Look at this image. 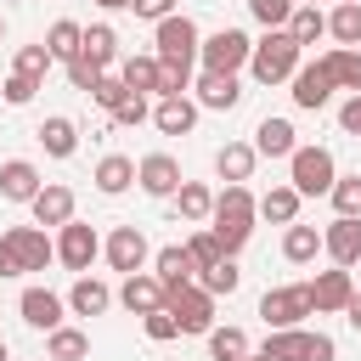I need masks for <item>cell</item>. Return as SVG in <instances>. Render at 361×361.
I'll return each mask as SVG.
<instances>
[{
  "instance_id": "cell-10",
  "label": "cell",
  "mask_w": 361,
  "mask_h": 361,
  "mask_svg": "<svg viewBox=\"0 0 361 361\" xmlns=\"http://www.w3.org/2000/svg\"><path fill=\"white\" fill-rule=\"evenodd\" d=\"M0 237L11 243V254H17L23 271H45V265L56 259V243L45 237V226H11V231H0Z\"/></svg>"
},
{
  "instance_id": "cell-24",
  "label": "cell",
  "mask_w": 361,
  "mask_h": 361,
  "mask_svg": "<svg viewBox=\"0 0 361 361\" xmlns=\"http://www.w3.org/2000/svg\"><path fill=\"white\" fill-rule=\"evenodd\" d=\"M152 124H158L164 135H186V130L197 124V102H186V96H158Z\"/></svg>"
},
{
  "instance_id": "cell-4",
  "label": "cell",
  "mask_w": 361,
  "mask_h": 361,
  "mask_svg": "<svg viewBox=\"0 0 361 361\" xmlns=\"http://www.w3.org/2000/svg\"><path fill=\"white\" fill-rule=\"evenodd\" d=\"M333 180H338V169H333L327 147H293L288 152V186L299 197H322V192H333Z\"/></svg>"
},
{
  "instance_id": "cell-3",
  "label": "cell",
  "mask_w": 361,
  "mask_h": 361,
  "mask_svg": "<svg viewBox=\"0 0 361 361\" xmlns=\"http://www.w3.org/2000/svg\"><path fill=\"white\" fill-rule=\"evenodd\" d=\"M265 361H333L338 344L327 333H305V327H271L265 344H259Z\"/></svg>"
},
{
  "instance_id": "cell-40",
  "label": "cell",
  "mask_w": 361,
  "mask_h": 361,
  "mask_svg": "<svg viewBox=\"0 0 361 361\" xmlns=\"http://www.w3.org/2000/svg\"><path fill=\"white\" fill-rule=\"evenodd\" d=\"M51 62H56V56H51V51H45V39H39V45H23V51H17L11 73H23V79H34V85H39V79L51 73Z\"/></svg>"
},
{
  "instance_id": "cell-28",
  "label": "cell",
  "mask_w": 361,
  "mask_h": 361,
  "mask_svg": "<svg viewBox=\"0 0 361 361\" xmlns=\"http://www.w3.org/2000/svg\"><path fill=\"white\" fill-rule=\"evenodd\" d=\"M254 164H259L254 141H226V147L214 152V169H220V180H248V175H254Z\"/></svg>"
},
{
  "instance_id": "cell-38",
  "label": "cell",
  "mask_w": 361,
  "mask_h": 361,
  "mask_svg": "<svg viewBox=\"0 0 361 361\" xmlns=\"http://www.w3.org/2000/svg\"><path fill=\"white\" fill-rule=\"evenodd\" d=\"M327 34H333L338 45H361V6H344V0H338V6L327 11Z\"/></svg>"
},
{
  "instance_id": "cell-5",
  "label": "cell",
  "mask_w": 361,
  "mask_h": 361,
  "mask_svg": "<svg viewBox=\"0 0 361 361\" xmlns=\"http://www.w3.org/2000/svg\"><path fill=\"white\" fill-rule=\"evenodd\" d=\"M164 310L180 322V333H209V327H214V293H203L197 282L169 288V293H164Z\"/></svg>"
},
{
  "instance_id": "cell-32",
  "label": "cell",
  "mask_w": 361,
  "mask_h": 361,
  "mask_svg": "<svg viewBox=\"0 0 361 361\" xmlns=\"http://www.w3.org/2000/svg\"><path fill=\"white\" fill-rule=\"evenodd\" d=\"M259 203V220H276V226H293L299 220V192L293 186H271L265 197H254Z\"/></svg>"
},
{
  "instance_id": "cell-6",
  "label": "cell",
  "mask_w": 361,
  "mask_h": 361,
  "mask_svg": "<svg viewBox=\"0 0 361 361\" xmlns=\"http://www.w3.org/2000/svg\"><path fill=\"white\" fill-rule=\"evenodd\" d=\"M248 51H254V39H248L243 28H220V34H209V39L197 45V56H203L209 73H237V68H248Z\"/></svg>"
},
{
  "instance_id": "cell-50",
  "label": "cell",
  "mask_w": 361,
  "mask_h": 361,
  "mask_svg": "<svg viewBox=\"0 0 361 361\" xmlns=\"http://www.w3.org/2000/svg\"><path fill=\"white\" fill-rule=\"evenodd\" d=\"M338 124H344V135H361V90H350V102L338 107Z\"/></svg>"
},
{
  "instance_id": "cell-2",
  "label": "cell",
  "mask_w": 361,
  "mask_h": 361,
  "mask_svg": "<svg viewBox=\"0 0 361 361\" xmlns=\"http://www.w3.org/2000/svg\"><path fill=\"white\" fill-rule=\"evenodd\" d=\"M299 56H305V45L288 28H265V39H254V51H248V73L259 85H282V79H293Z\"/></svg>"
},
{
  "instance_id": "cell-53",
  "label": "cell",
  "mask_w": 361,
  "mask_h": 361,
  "mask_svg": "<svg viewBox=\"0 0 361 361\" xmlns=\"http://www.w3.org/2000/svg\"><path fill=\"white\" fill-rule=\"evenodd\" d=\"M344 322L361 333V293H350V305H344Z\"/></svg>"
},
{
  "instance_id": "cell-30",
  "label": "cell",
  "mask_w": 361,
  "mask_h": 361,
  "mask_svg": "<svg viewBox=\"0 0 361 361\" xmlns=\"http://www.w3.org/2000/svg\"><path fill=\"white\" fill-rule=\"evenodd\" d=\"M316 254H322V231H316V226H299V220H293V226L282 231V259H288V265H310Z\"/></svg>"
},
{
  "instance_id": "cell-46",
  "label": "cell",
  "mask_w": 361,
  "mask_h": 361,
  "mask_svg": "<svg viewBox=\"0 0 361 361\" xmlns=\"http://www.w3.org/2000/svg\"><path fill=\"white\" fill-rule=\"evenodd\" d=\"M293 6H299V0H248V11H254V17L265 23V28H288Z\"/></svg>"
},
{
  "instance_id": "cell-45",
  "label": "cell",
  "mask_w": 361,
  "mask_h": 361,
  "mask_svg": "<svg viewBox=\"0 0 361 361\" xmlns=\"http://www.w3.org/2000/svg\"><path fill=\"white\" fill-rule=\"evenodd\" d=\"M141 327H147V338H152V344H169V338H180V322H175L164 305H158V310H147V316H141Z\"/></svg>"
},
{
  "instance_id": "cell-33",
  "label": "cell",
  "mask_w": 361,
  "mask_h": 361,
  "mask_svg": "<svg viewBox=\"0 0 361 361\" xmlns=\"http://www.w3.org/2000/svg\"><path fill=\"white\" fill-rule=\"evenodd\" d=\"M237 282H243V271H237V254H226V259H214L209 271H197V288H203V293H214V299H220V293L231 299V293H237Z\"/></svg>"
},
{
  "instance_id": "cell-26",
  "label": "cell",
  "mask_w": 361,
  "mask_h": 361,
  "mask_svg": "<svg viewBox=\"0 0 361 361\" xmlns=\"http://www.w3.org/2000/svg\"><path fill=\"white\" fill-rule=\"evenodd\" d=\"M34 135H39V147H45L51 158H73V147H79V124H73V118H62V113H51Z\"/></svg>"
},
{
  "instance_id": "cell-27",
  "label": "cell",
  "mask_w": 361,
  "mask_h": 361,
  "mask_svg": "<svg viewBox=\"0 0 361 361\" xmlns=\"http://www.w3.org/2000/svg\"><path fill=\"white\" fill-rule=\"evenodd\" d=\"M299 141H293V124L288 118H259V130H254V152L259 158H288Z\"/></svg>"
},
{
  "instance_id": "cell-36",
  "label": "cell",
  "mask_w": 361,
  "mask_h": 361,
  "mask_svg": "<svg viewBox=\"0 0 361 361\" xmlns=\"http://www.w3.org/2000/svg\"><path fill=\"white\" fill-rule=\"evenodd\" d=\"M79 39H85V28H79V23H68V17L45 28V51H51L56 62H73V56H79Z\"/></svg>"
},
{
  "instance_id": "cell-52",
  "label": "cell",
  "mask_w": 361,
  "mask_h": 361,
  "mask_svg": "<svg viewBox=\"0 0 361 361\" xmlns=\"http://www.w3.org/2000/svg\"><path fill=\"white\" fill-rule=\"evenodd\" d=\"M0 276H23V265H17V254H11L6 237H0Z\"/></svg>"
},
{
  "instance_id": "cell-9",
  "label": "cell",
  "mask_w": 361,
  "mask_h": 361,
  "mask_svg": "<svg viewBox=\"0 0 361 361\" xmlns=\"http://www.w3.org/2000/svg\"><path fill=\"white\" fill-rule=\"evenodd\" d=\"M102 254V237L85 226V220H68V226H56V259L68 265V271H90V259Z\"/></svg>"
},
{
  "instance_id": "cell-18",
  "label": "cell",
  "mask_w": 361,
  "mask_h": 361,
  "mask_svg": "<svg viewBox=\"0 0 361 361\" xmlns=\"http://www.w3.org/2000/svg\"><path fill=\"white\" fill-rule=\"evenodd\" d=\"M118 305H124L130 316H147V310H158V305H164V282H158L152 271H130V276H124V288H118Z\"/></svg>"
},
{
  "instance_id": "cell-41",
  "label": "cell",
  "mask_w": 361,
  "mask_h": 361,
  "mask_svg": "<svg viewBox=\"0 0 361 361\" xmlns=\"http://www.w3.org/2000/svg\"><path fill=\"white\" fill-rule=\"evenodd\" d=\"M186 90H192V62L158 56V96H186Z\"/></svg>"
},
{
  "instance_id": "cell-16",
  "label": "cell",
  "mask_w": 361,
  "mask_h": 361,
  "mask_svg": "<svg viewBox=\"0 0 361 361\" xmlns=\"http://www.w3.org/2000/svg\"><path fill=\"white\" fill-rule=\"evenodd\" d=\"M34 226H68L73 220V186H62V180H45L39 192H34Z\"/></svg>"
},
{
  "instance_id": "cell-15",
  "label": "cell",
  "mask_w": 361,
  "mask_h": 361,
  "mask_svg": "<svg viewBox=\"0 0 361 361\" xmlns=\"http://www.w3.org/2000/svg\"><path fill=\"white\" fill-rule=\"evenodd\" d=\"M135 180H141L147 197H175V186H180V164H175L169 152H147V158L135 164Z\"/></svg>"
},
{
  "instance_id": "cell-37",
  "label": "cell",
  "mask_w": 361,
  "mask_h": 361,
  "mask_svg": "<svg viewBox=\"0 0 361 361\" xmlns=\"http://www.w3.org/2000/svg\"><path fill=\"white\" fill-rule=\"evenodd\" d=\"M118 79L135 90V96H158V56H130L118 68Z\"/></svg>"
},
{
  "instance_id": "cell-48",
  "label": "cell",
  "mask_w": 361,
  "mask_h": 361,
  "mask_svg": "<svg viewBox=\"0 0 361 361\" xmlns=\"http://www.w3.org/2000/svg\"><path fill=\"white\" fill-rule=\"evenodd\" d=\"M107 68H96V62H85V56H73L68 62V79H73V90H96V79H102Z\"/></svg>"
},
{
  "instance_id": "cell-12",
  "label": "cell",
  "mask_w": 361,
  "mask_h": 361,
  "mask_svg": "<svg viewBox=\"0 0 361 361\" xmlns=\"http://www.w3.org/2000/svg\"><path fill=\"white\" fill-rule=\"evenodd\" d=\"M322 254L350 271V265L361 259V214H338V220L322 231Z\"/></svg>"
},
{
  "instance_id": "cell-19",
  "label": "cell",
  "mask_w": 361,
  "mask_h": 361,
  "mask_svg": "<svg viewBox=\"0 0 361 361\" xmlns=\"http://www.w3.org/2000/svg\"><path fill=\"white\" fill-rule=\"evenodd\" d=\"M39 186H45V180H39V169H34L28 158H6V164H0V197H6V203H34Z\"/></svg>"
},
{
  "instance_id": "cell-20",
  "label": "cell",
  "mask_w": 361,
  "mask_h": 361,
  "mask_svg": "<svg viewBox=\"0 0 361 361\" xmlns=\"http://www.w3.org/2000/svg\"><path fill=\"white\" fill-rule=\"evenodd\" d=\"M192 90H197V107H214V113H231V107L243 102L237 73H209V68H203V79H197Z\"/></svg>"
},
{
  "instance_id": "cell-39",
  "label": "cell",
  "mask_w": 361,
  "mask_h": 361,
  "mask_svg": "<svg viewBox=\"0 0 361 361\" xmlns=\"http://www.w3.org/2000/svg\"><path fill=\"white\" fill-rule=\"evenodd\" d=\"M209 355H214V361L248 355V333H243V327H209Z\"/></svg>"
},
{
  "instance_id": "cell-56",
  "label": "cell",
  "mask_w": 361,
  "mask_h": 361,
  "mask_svg": "<svg viewBox=\"0 0 361 361\" xmlns=\"http://www.w3.org/2000/svg\"><path fill=\"white\" fill-rule=\"evenodd\" d=\"M0 361H6V338H0Z\"/></svg>"
},
{
  "instance_id": "cell-7",
  "label": "cell",
  "mask_w": 361,
  "mask_h": 361,
  "mask_svg": "<svg viewBox=\"0 0 361 361\" xmlns=\"http://www.w3.org/2000/svg\"><path fill=\"white\" fill-rule=\"evenodd\" d=\"M310 310L316 305H310V288L305 282L299 288H265V299H259V322L265 327H299Z\"/></svg>"
},
{
  "instance_id": "cell-54",
  "label": "cell",
  "mask_w": 361,
  "mask_h": 361,
  "mask_svg": "<svg viewBox=\"0 0 361 361\" xmlns=\"http://www.w3.org/2000/svg\"><path fill=\"white\" fill-rule=\"evenodd\" d=\"M102 11H130V0H96Z\"/></svg>"
},
{
  "instance_id": "cell-29",
  "label": "cell",
  "mask_w": 361,
  "mask_h": 361,
  "mask_svg": "<svg viewBox=\"0 0 361 361\" xmlns=\"http://www.w3.org/2000/svg\"><path fill=\"white\" fill-rule=\"evenodd\" d=\"M175 209H180V220L203 226V220L214 214V192H209L203 180H180V186H175Z\"/></svg>"
},
{
  "instance_id": "cell-1",
  "label": "cell",
  "mask_w": 361,
  "mask_h": 361,
  "mask_svg": "<svg viewBox=\"0 0 361 361\" xmlns=\"http://www.w3.org/2000/svg\"><path fill=\"white\" fill-rule=\"evenodd\" d=\"M254 220H259V203L243 180H226V192H214V214H209V231L220 237L226 254H237L248 237H254Z\"/></svg>"
},
{
  "instance_id": "cell-13",
  "label": "cell",
  "mask_w": 361,
  "mask_h": 361,
  "mask_svg": "<svg viewBox=\"0 0 361 361\" xmlns=\"http://www.w3.org/2000/svg\"><path fill=\"white\" fill-rule=\"evenodd\" d=\"M288 96H293V107H305V113L327 107V102H333V79H327V68H322V62H299Z\"/></svg>"
},
{
  "instance_id": "cell-22",
  "label": "cell",
  "mask_w": 361,
  "mask_h": 361,
  "mask_svg": "<svg viewBox=\"0 0 361 361\" xmlns=\"http://www.w3.org/2000/svg\"><path fill=\"white\" fill-rule=\"evenodd\" d=\"M107 305H113V288H107L102 276H90V271L68 288V310H73V316H102Z\"/></svg>"
},
{
  "instance_id": "cell-60",
  "label": "cell",
  "mask_w": 361,
  "mask_h": 361,
  "mask_svg": "<svg viewBox=\"0 0 361 361\" xmlns=\"http://www.w3.org/2000/svg\"><path fill=\"white\" fill-rule=\"evenodd\" d=\"M45 361H51V355H45Z\"/></svg>"
},
{
  "instance_id": "cell-57",
  "label": "cell",
  "mask_w": 361,
  "mask_h": 361,
  "mask_svg": "<svg viewBox=\"0 0 361 361\" xmlns=\"http://www.w3.org/2000/svg\"><path fill=\"white\" fill-rule=\"evenodd\" d=\"M0 39H6V17H0Z\"/></svg>"
},
{
  "instance_id": "cell-14",
  "label": "cell",
  "mask_w": 361,
  "mask_h": 361,
  "mask_svg": "<svg viewBox=\"0 0 361 361\" xmlns=\"http://www.w3.org/2000/svg\"><path fill=\"white\" fill-rule=\"evenodd\" d=\"M17 310H23V322H28V327L51 333V327H62V316H68V299H62V293H51V288H23Z\"/></svg>"
},
{
  "instance_id": "cell-21",
  "label": "cell",
  "mask_w": 361,
  "mask_h": 361,
  "mask_svg": "<svg viewBox=\"0 0 361 361\" xmlns=\"http://www.w3.org/2000/svg\"><path fill=\"white\" fill-rule=\"evenodd\" d=\"M152 276H158V282H164V293H169V288H186V282L197 276V265H192V254H186L180 243H169V248H158V254H152Z\"/></svg>"
},
{
  "instance_id": "cell-47",
  "label": "cell",
  "mask_w": 361,
  "mask_h": 361,
  "mask_svg": "<svg viewBox=\"0 0 361 361\" xmlns=\"http://www.w3.org/2000/svg\"><path fill=\"white\" fill-rule=\"evenodd\" d=\"M141 118H152V107H147V96H124V102L113 107V124H124V130H130V124H141Z\"/></svg>"
},
{
  "instance_id": "cell-43",
  "label": "cell",
  "mask_w": 361,
  "mask_h": 361,
  "mask_svg": "<svg viewBox=\"0 0 361 361\" xmlns=\"http://www.w3.org/2000/svg\"><path fill=\"white\" fill-rule=\"evenodd\" d=\"M327 197H333V209H338V214H361V175H338Z\"/></svg>"
},
{
  "instance_id": "cell-55",
  "label": "cell",
  "mask_w": 361,
  "mask_h": 361,
  "mask_svg": "<svg viewBox=\"0 0 361 361\" xmlns=\"http://www.w3.org/2000/svg\"><path fill=\"white\" fill-rule=\"evenodd\" d=\"M237 361H265V355H254V350H248V355H237Z\"/></svg>"
},
{
  "instance_id": "cell-23",
  "label": "cell",
  "mask_w": 361,
  "mask_h": 361,
  "mask_svg": "<svg viewBox=\"0 0 361 361\" xmlns=\"http://www.w3.org/2000/svg\"><path fill=\"white\" fill-rule=\"evenodd\" d=\"M322 68H327L333 90H361V45H333L322 56Z\"/></svg>"
},
{
  "instance_id": "cell-59",
  "label": "cell",
  "mask_w": 361,
  "mask_h": 361,
  "mask_svg": "<svg viewBox=\"0 0 361 361\" xmlns=\"http://www.w3.org/2000/svg\"><path fill=\"white\" fill-rule=\"evenodd\" d=\"M299 6H316V0H299Z\"/></svg>"
},
{
  "instance_id": "cell-35",
  "label": "cell",
  "mask_w": 361,
  "mask_h": 361,
  "mask_svg": "<svg viewBox=\"0 0 361 361\" xmlns=\"http://www.w3.org/2000/svg\"><path fill=\"white\" fill-rule=\"evenodd\" d=\"M288 34H293L299 45H316V39L327 34V11H322V6H293V17H288Z\"/></svg>"
},
{
  "instance_id": "cell-49",
  "label": "cell",
  "mask_w": 361,
  "mask_h": 361,
  "mask_svg": "<svg viewBox=\"0 0 361 361\" xmlns=\"http://www.w3.org/2000/svg\"><path fill=\"white\" fill-rule=\"evenodd\" d=\"M34 90H39V85H34V79H23V73H11V79L0 85V96H6L11 107H28V102H34Z\"/></svg>"
},
{
  "instance_id": "cell-17",
  "label": "cell",
  "mask_w": 361,
  "mask_h": 361,
  "mask_svg": "<svg viewBox=\"0 0 361 361\" xmlns=\"http://www.w3.org/2000/svg\"><path fill=\"white\" fill-rule=\"evenodd\" d=\"M305 288H310L316 316H322V310H344V305H350V293H355V282H350V271H344V265L316 271V282H305Z\"/></svg>"
},
{
  "instance_id": "cell-25",
  "label": "cell",
  "mask_w": 361,
  "mask_h": 361,
  "mask_svg": "<svg viewBox=\"0 0 361 361\" xmlns=\"http://www.w3.org/2000/svg\"><path fill=\"white\" fill-rule=\"evenodd\" d=\"M130 186H135V158L107 152V158L96 164V192H102V197H118V192H130Z\"/></svg>"
},
{
  "instance_id": "cell-42",
  "label": "cell",
  "mask_w": 361,
  "mask_h": 361,
  "mask_svg": "<svg viewBox=\"0 0 361 361\" xmlns=\"http://www.w3.org/2000/svg\"><path fill=\"white\" fill-rule=\"evenodd\" d=\"M186 254H192V265H197V271H209L214 259H226V248H220V237H214L209 226H203V231H192V243H186Z\"/></svg>"
},
{
  "instance_id": "cell-51",
  "label": "cell",
  "mask_w": 361,
  "mask_h": 361,
  "mask_svg": "<svg viewBox=\"0 0 361 361\" xmlns=\"http://www.w3.org/2000/svg\"><path fill=\"white\" fill-rule=\"evenodd\" d=\"M130 11H135V17H147V23H158V17H169V11H175V0H130Z\"/></svg>"
},
{
  "instance_id": "cell-31",
  "label": "cell",
  "mask_w": 361,
  "mask_h": 361,
  "mask_svg": "<svg viewBox=\"0 0 361 361\" xmlns=\"http://www.w3.org/2000/svg\"><path fill=\"white\" fill-rule=\"evenodd\" d=\"M79 56H85V62H96V68H107V62L118 56V34H113L107 23H90V28H85V39H79Z\"/></svg>"
},
{
  "instance_id": "cell-8",
  "label": "cell",
  "mask_w": 361,
  "mask_h": 361,
  "mask_svg": "<svg viewBox=\"0 0 361 361\" xmlns=\"http://www.w3.org/2000/svg\"><path fill=\"white\" fill-rule=\"evenodd\" d=\"M197 45H203V34H197V23H192L186 11H169V17H158V51H152V56L192 62V56H197Z\"/></svg>"
},
{
  "instance_id": "cell-58",
  "label": "cell",
  "mask_w": 361,
  "mask_h": 361,
  "mask_svg": "<svg viewBox=\"0 0 361 361\" xmlns=\"http://www.w3.org/2000/svg\"><path fill=\"white\" fill-rule=\"evenodd\" d=\"M344 6H361V0H344Z\"/></svg>"
},
{
  "instance_id": "cell-44",
  "label": "cell",
  "mask_w": 361,
  "mask_h": 361,
  "mask_svg": "<svg viewBox=\"0 0 361 361\" xmlns=\"http://www.w3.org/2000/svg\"><path fill=\"white\" fill-rule=\"evenodd\" d=\"M124 96H135V90H130L118 73H102V79H96V90H90V102H96V107H107V113H113Z\"/></svg>"
},
{
  "instance_id": "cell-11",
  "label": "cell",
  "mask_w": 361,
  "mask_h": 361,
  "mask_svg": "<svg viewBox=\"0 0 361 361\" xmlns=\"http://www.w3.org/2000/svg\"><path fill=\"white\" fill-rule=\"evenodd\" d=\"M102 254H107V265H113V271H124V276H130V271H141V265H147V254H152V248H147L141 226H113V237L102 243Z\"/></svg>"
},
{
  "instance_id": "cell-34",
  "label": "cell",
  "mask_w": 361,
  "mask_h": 361,
  "mask_svg": "<svg viewBox=\"0 0 361 361\" xmlns=\"http://www.w3.org/2000/svg\"><path fill=\"white\" fill-rule=\"evenodd\" d=\"M45 355H51V361H85V355H90V338H85L79 327H51Z\"/></svg>"
}]
</instances>
